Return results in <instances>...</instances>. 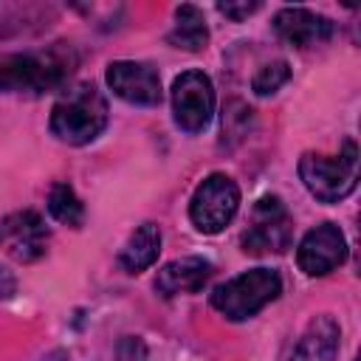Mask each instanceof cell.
<instances>
[{
	"mask_svg": "<svg viewBox=\"0 0 361 361\" xmlns=\"http://www.w3.org/2000/svg\"><path fill=\"white\" fill-rule=\"evenodd\" d=\"M107 127V99L87 82L62 90L51 107V133L73 147L90 144Z\"/></svg>",
	"mask_w": 361,
	"mask_h": 361,
	"instance_id": "6da1fadb",
	"label": "cell"
},
{
	"mask_svg": "<svg viewBox=\"0 0 361 361\" xmlns=\"http://www.w3.org/2000/svg\"><path fill=\"white\" fill-rule=\"evenodd\" d=\"M73 65V54L65 45L0 56V90L6 93H48L65 85Z\"/></svg>",
	"mask_w": 361,
	"mask_h": 361,
	"instance_id": "7a4b0ae2",
	"label": "cell"
},
{
	"mask_svg": "<svg viewBox=\"0 0 361 361\" xmlns=\"http://www.w3.org/2000/svg\"><path fill=\"white\" fill-rule=\"evenodd\" d=\"M299 178L305 189L322 203L344 200L358 183V147L353 138L344 141L338 155L305 152L299 158Z\"/></svg>",
	"mask_w": 361,
	"mask_h": 361,
	"instance_id": "3957f363",
	"label": "cell"
},
{
	"mask_svg": "<svg viewBox=\"0 0 361 361\" xmlns=\"http://www.w3.org/2000/svg\"><path fill=\"white\" fill-rule=\"evenodd\" d=\"M282 293V279L274 268H251L223 282L212 293V307L228 322H245Z\"/></svg>",
	"mask_w": 361,
	"mask_h": 361,
	"instance_id": "277c9868",
	"label": "cell"
},
{
	"mask_svg": "<svg viewBox=\"0 0 361 361\" xmlns=\"http://www.w3.org/2000/svg\"><path fill=\"white\" fill-rule=\"evenodd\" d=\"M237 209H240L237 183L223 172H212L197 183V189L189 200V220L197 231L217 234L234 220Z\"/></svg>",
	"mask_w": 361,
	"mask_h": 361,
	"instance_id": "5b68a950",
	"label": "cell"
},
{
	"mask_svg": "<svg viewBox=\"0 0 361 361\" xmlns=\"http://www.w3.org/2000/svg\"><path fill=\"white\" fill-rule=\"evenodd\" d=\"M293 240V217L276 195H265L251 209V223L243 234L245 254H282Z\"/></svg>",
	"mask_w": 361,
	"mask_h": 361,
	"instance_id": "8992f818",
	"label": "cell"
},
{
	"mask_svg": "<svg viewBox=\"0 0 361 361\" xmlns=\"http://www.w3.org/2000/svg\"><path fill=\"white\" fill-rule=\"evenodd\" d=\"M172 113L180 130L200 133L214 113V87L203 71H183L172 82Z\"/></svg>",
	"mask_w": 361,
	"mask_h": 361,
	"instance_id": "52a82bcc",
	"label": "cell"
},
{
	"mask_svg": "<svg viewBox=\"0 0 361 361\" xmlns=\"http://www.w3.org/2000/svg\"><path fill=\"white\" fill-rule=\"evenodd\" d=\"M344 259H347V240L336 223H319L302 237L296 248V262L307 276H324L336 271Z\"/></svg>",
	"mask_w": 361,
	"mask_h": 361,
	"instance_id": "ba28073f",
	"label": "cell"
},
{
	"mask_svg": "<svg viewBox=\"0 0 361 361\" xmlns=\"http://www.w3.org/2000/svg\"><path fill=\"white\" fill-rule=\"evenodd\" d=\"M107 85L110 90L130 102V104H158L161 102V76L155 68L144 62L118 59L107 65Z\"/></svg>",
	"mask_w": 361,
	"mask_h": 361,
	"instance_id": "9c48e42d",
	"label": "cell"
},
{
	"mask_svg": "<svg viewBox=\"0 0 361 361\" xmlns=\"http://www.w3.org/2000/svg\"><path fill=\"white\" fill-rule=\"evenodd\" d=\"M274 31L296 48H313L333 37V23L310 8L288 6L274 14Z\"/></svg>",
	"mask_w": 361,
	"mask_h": 361,
	"instance_id": "30bf717a",
	"label": "cell"
},
{
	"mask_svg": "<svg viewBox=\"0 0 361 361\" xmlns=\"http://www.w3.org/2000/svg\"><path fill=\"white\" fill-rule=\"evenodd\" d=\"M0 226H3V240L8 243V251H11L14 259L34 262L45 254L48 228H45V223L37 212H31V209L14 212L6 220H0Z\"/></svg>",
	"mask_w": 361,
	"mask_h": 361,
	"instance_id": "8fae6325",
	"label": "cell"
},
{
	"mask_svg": "<svg viewBox=\"0 0 361 361\" xmlns=\"http://www.w3.org/2000/svg\"><path fill=\"white\" fill-rule=\"evenodd\" d=\"M214 274V265L203 257H180L166 262L155 276V290L161 296H180V293H197Z\"/></svg>",
	"mask_w": 361,
	"mask_h": 361,
	"instance_id": "7c38bea8",
	"label": "cell"
},
{
	"mask_svg": "<svg viewBox=\"0 0 361 361\" xmlns=\"http://www.w3.org/2000/svg\"><path fill=\"white\" fill-rule=\"evenodd\" d=\"M338 338H341L338 322L333 316L322 313V316L307 322V327L299 336L296 347L290 350L288 361H336Z\"/></svg>",
	"mask_w": 361,
	"mask_h": 361,
	"instance_id": "4fadbf2b",
	"label": "cell"
},
{
	"mask_svg": "<svg viewBox=\"0 0 361 361\" xmlns=\"http://www.w3.org/2000/svg\"><path fill=\"white\" fill-rule=\"evenodd\" d=\"M158 251H161V228L155 223H141L121 245L118 265L127 274H141L158 259Z\"/></svg>",
	"mask_w": 361,
	"mask_h": 361,
	"instance_id": "5bb4252c",
	"label": "cell"
},
{
	"mask_svg": "<svg viewBox=\"0 0 361 361\" xmlns=\"http://www.w3.org/2000/svg\"><path fill=\"white\" fill-rule=\"evenodd\" d=\"M166 39H169L175 48H183V51H200V48H206V42H209V28H206L203 11H200L197 6H192V3L178 6V11H175V25H172V31H169Z\"/></svg>",
	"mask_w": 361,
	"mask_h": 361,
	"instance_id": "9a60e30c",
	"label": "cell"
},
{
	"mask_svg": "<svg viewBox=\"0 0 361 361\" xmlns=\"http://www.w3.org/2000/svg\"><path fill=\"white\" fill-rule=\"evenodd\" d=\"M48 212L54 220L71 226V228H79L85 223V206L79 200V195L73 192V186L68 183H54L51 192H48Z\"/></svg>",
	"mask_w": 361,
	"mask_h": 361,
	"instance_id": "2e32d148",
	"label": "cell"
},
{
	"mask_svg": "<svg viewBox=\"0 0 361 361\" xmlns=\"http://www.w3.org/2000/svg\"><path fill=\"white\" fill-rule=\"evenodd\" d=\"M288 79H290V65H288L285 59H274V62L262 65V68L254 73L251 90H254L257 96H271V93H276Z\"/></svg>",
	"mask_w": 361,
	"mask_h": 361,
	"instance_id": "e0dca14e",
	"label": "cell"
},
{
	"mask_svg": "<svg viewBox=\"0 0 361 361\" xmlns=\"http://www.w3.org/2000/svg\"><path fill=\"white\" fill-rule=\"evenodd\" d=\"M147 355H149V350H147L141 336H124L116 344V358L118 361H147Z\"/></svg>",
	"mask_w": 361,
	"mask_h": 361,
	"instance_id": "ac0fdd59",
	"label": "cell"
},
{
	"mask_svg": "<svg viewBox=\"0 0 361 361\" xmlns=\"http://www.w3.org/2000/svg\"><path fill=\"white\" fill-rule=\"evenodd\" d=\"M259 8V3H217V11L220 14H226L228 20H234V23H240V20H245L248 14H254Z\"/></svg>",
	"mask_w": 361,
	"mask_h": 361,
	"instance_id": "d6986e66",
	"label": "cell"
},
{
	"mask_svg": "<svg viewBox=\"0 0 361 361\" xmlns=\"http://www.w3.org/2000/svg\"><path fill=\"white\" fill-rule=\"evenodd\" d=\"M0 240H3V226H0Z\"/></svg>",
	"mask_w": 361,
	"mask_h": 361,
	"instance_id": "ffe728a7",
	"label": "cell"
}]
</instances>
